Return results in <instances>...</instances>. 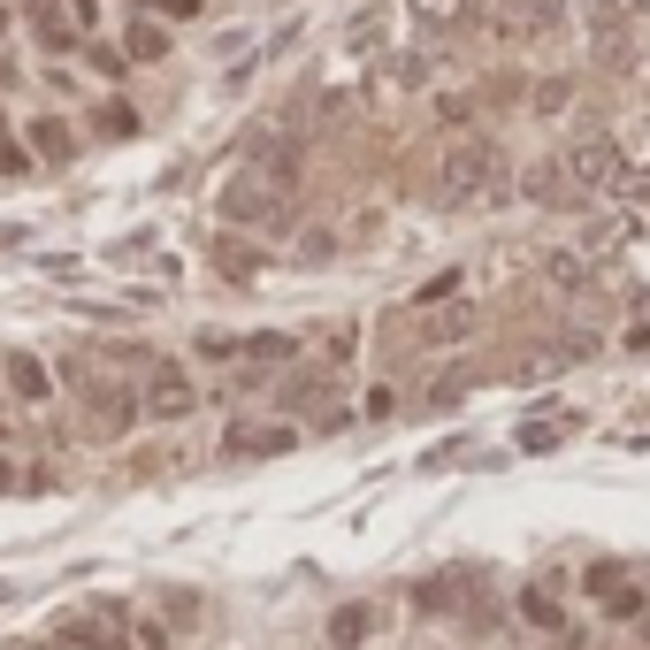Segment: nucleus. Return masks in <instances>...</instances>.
Returning a JSON list of instances; mask_svg holds the SVG:
<instances>
[{
  "label": "nucleus",
  "instance_id": "f257e3e1",
  "mask_svg": "<svg viewBox=\"0 0 650 650\" xmlns=\"http://www.w3.org/2000/svg\"><path fill=\"white\" fill-rule=\"evenodd\" d=\"M497 146H489V139H452V146H444V162H437V191H444V199H452V207H460V199H483L489 184H497Z\"/></svg>",
  "mask_w": 650,
  "mask_h": 650
},
{
  "label": "nucleus",
  "instance_id": "f03ea898",
  "mask_svg": "<svg viewBox=\"0 0 650 650\" xmlns=\"http://www.w3.org/2000/svg\"><path fill=\"white\" fill-rule=\"evenodd\" d=\"M559 168H566V184H574V191H597V184H613V176H620V154H613V139H574Z\"/></svg>",
  "mask_w": 650,
  "mask_h": 650
},
{
  "label": "nucleus",
  "instance_id": "7ed1b4c3",
  "mask_svg": "<svg viewBox=\"0 0 650 650\" xmlns=\"http://www.w3.org/2000/svg\"><path fill=\"white\" fill-rule=\"evenodd\" d=\"M62 650H123V620L108 613V620H62Z\"/></svg>",
  "mask_w": 650,
  "mask_h": 650
},
{
  "label": "nucleus",
  "instance_id": "20e7f679",
  "mask_svg": "<svg viewBox=\"0 0 650 650\" xmlns=\"http://www.w3.org/2000/svg\"><path fill=\"white\" fill-rule=\"evenodd\" d=\"M367 636H375V613H367V605H337V613H329V643L337 650L367 643Z\"/></svg>",
  "mask_w": 650,
  "mask_h": 650
},
{
  "label": "nucleus",
  "instance_id": "39448f33",
  "mask_svg": "<svg viewBox=\"0 0 650 650\" xmlns=\"http://www.w3.org/2000/svg\"><path fill=\"white\" fill-rule=\"evenodd\" d=\"M154 414H191V383H184V375H176V367H162V375H154Z\"/></svg>",
  "mask_w": 650,
  "mask_h": 650
},
{
  "label": "nucleus",
  "instance_id": "423d86ee",
  "mask_svg": "<svg viewBox=\"0 0 650 650\" xmlns=\"http://www.w3.org/2000/svg\"><path fill=\"white\" fill-rule=\"evenodd\" d=\"M8 383H15V398H46V367H38V360H23V352L8 360Z\"/></svg>",
  "mask_w": 650,
  "mask_h": 650
},
{
  "label": "nucleus",
  "instance_id": "0eeeda50",
  "mask_svg": "<svg viewBox=\"0 0 650 650\" xmlns=\"http://www.w3.org/2000/svg\"><path fill=\"white\" fill-rule=\"evenodd\" d=\"M475 329V307H444V315H429V337L437 344H452V337H467Z\"/></svg>",
  "mask_w": 650,
  "mask_h": 650
},
{
  "label": "nucleus",
  "instance_id": "6e6552de",
  "mask_svg": "<svg viewBox=\"0 0 650 650\" xmlns=\"http://www.w3.org/2000/svg\"><path fill=\"white\" fill-rule=\"evenodd\" d=\"M31 139H38V154H46V162H54V154H69V123H62V115H38V123H31Z\"/></svg>",
  "mask_w": 650,
  "mask_h": 650
},
{
  "label": "nucleus",
  "instance_id": "1a4fd4ad",
  "mask_svg": "<svg viewBox=\"0 0 650 650\" xmlns=\"http://www.w3.org/2000/svg\"><path fill=\"white\" fill-rule=\"evenodd\" d=\"M520 613H528L536 628H559V597H551V590H528V597H520Z\"/></svg>",
  "mask_w": 650,
  "mask_h": 650
},
{
  "label": "nucleus",
  "instance_id": "9d476101",
  "mask_svg": "<svg viewBox=\"0 0 650 650\" xmlns=\"http://www.w3.org/2000/svg\"><path fill=\"white\" fill-rule=\"evenodd\" d=\"M414 8H421V23H460L467 0H414Z\"/></svg>",
  "mask_w": 650,
  "mask_h": 650
},
{
  "label": "nucleus",
  "instance_id": "9b49d317",
  "mask_svg": "<svg viewBox=\"0 0 650 650\" xmlns=\"http://www.w3.org/2000/svg\"><path fill=\"white\" fill-rule=\"evenodd\" d=\"M0 38H8V8H0Z\"/></svg>",
  "mask_w": 650,
  "mask_h": 650
},
{
  "label": "nucleus",
  "instance_id": "f8f14e48",
  "mask_svg": "<svg viewBox=\"0 0 650 650\" xmlns=\"http://www.w3.org/2000/svg\"><path fill=\"white\" fill-rule=\"evenodd\" d=\"M0 483H8V467H0Z\"/></svg>",
  "mask_w": 650,
  "mask_h": 650
}]
</instances>
